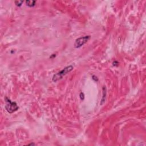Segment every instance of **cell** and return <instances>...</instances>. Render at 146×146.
Listing matches in <instances>:
<instances>
[{
    "mask_svg": "<svg viewBox=\"0 0 146 146\" xmlns=\"http://www.w3.org/2000/svg\"><path fill=\"white\" fill-rule=\"evenodd\" d=\"M73 66H68L66 67L64 69L62 70L61 71H59L58 73L55 74L53 77V81L54 82H56L59 80L61 79L63 77L65 76L68 73H70V71L73 70Z\"/></svg>",
    "mask_w": 146,
    "mask_h": 146,
    "instance_id": "6da1fadb",
    "label": "cell"
},
{
    "mask_svg": "<svg viewBox=\"0 0 146 146\" xmlns=\"http://www.w3.org/2000/svg\"><path fill=\"white\" fill-rule=\"evenodd\" d=\"M23 2H24L23 1H15V4L17 6H21L22 4H23Z\"/></svg>",
    "mask_w": 146,
    "mask_h": 146,
    "instance_id": "5b68a950",
    "label": "cell"
},
{
    "mask_svg": "<svg viewBox=\"0 0 146 146\" xmlns=\"http://www.w3.org/2000/svg\"><path fill=\"white\" fill-rule=\"evenodd\" d=\"M80 97H81V99L82 100H84V94L83 93H81V94H80Z\"/></svg>",
    "mask_w": 146,
    "mask_h": 146,
    "instance_id": "8992f818",
    "label": "cell"
},
{
    "mask_svg": "<svg viewBox=\"0 0 146 146\" xmlns=\"http://www.w3.org/2000/svg\"><path fill=\"white\" fill-rule=\"evenodd\" d=\"M6 102V105L5 106V108L9 113L11 114L15 112L18 109V106H17L16 102H11L9 99L6 97L5 98Z\"/></svg>",
    "mask_w": 146,
    "mask_h": 146,
    "instance_id": "7a4b0ae2",
    "label": "cell"
},
{
    "mask_svg": "<svg viewBox=\"0 0 146 146\" xmlns=\"http://www.w3.org/2000/svg\"><path fill=\"white\" fill-rule=\"evenodd\" d=\"M90 38V36H86L77 39L75 42V44H74V46H75V48H79L82 47L83 45L86 44Z\"/></svg>",
    "mask_w": 146,
    "mask_h": 146,
    "instance_id": "3957f363",
    "label": "cell"
},
{
    "mask_svg": "<svg viewBox=\"0 0 146 146\" xmlns=\"http://www.w3.org/2000/svg\"><path fill=\"white\" fill-rule=\"evenodd\" d=\"M36 1H26V4L29 7H33L36 5Z\"/></svg>",
    "mask_w": 146,
    "mask_h": 146,
    "instance_id": "277c9868",
    "label": "cell"
}]
</instances>
